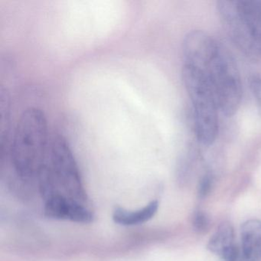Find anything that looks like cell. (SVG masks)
<instances>
[{"mask_svg":"<svg viewBox=\"0 0 261 261\" xmlns=\"http://www.w3.org/2000/svg\"><path fill=\"white\" fill-rule=\"evenodd\" d=\"M217 9L233 43L245 54L261 59V0L220 1Z\"/></svg>","mask_w":261,"mask_h":261,"instance_id":"obj_3","label":"cell"},{"mask_svg":"<svg viewBox=\"0 0 261 261\" xmlns=\"http://www.w3.org/2000/svg\"><path fill=\"white\" fill-rule=\"evenodd\" d=\"M213 186V179L209 175H204L198 186V195L200 198H206L210 194Z\"/></svg>","mask_w":261,"mask_h":261,"instance_id":"obj_11","label":"cell"},{"mask_svg":"<svg viewBox=\"0 0 261 261\" xmlns=\"http://www.w3.org/2000/svg\"><path fill=\"white\" fill-rule=\"evenodd\" d=\"M184 65L201 71L210 84L220 111L232 116L239 109L242 84L233 56L221 42L202 31H192L183 42Z\"/></svg>","mask_w":261,"mask_h":261,"instance_id":"obj_1","label":"cell"},{"mask_svg":"<svg viewBox=\"0 0 261 261\" xmlns=\"http://www.w3.org/2000/svg\"><path fill=\"white\" fill-rule=\"evenodd\" d=\"M51 140L48 121L42 110L25 109L19 116L10 140L12 163L21 176L30 178L39 175Z\"/></svg>","mask_w":261,"mask_h":261,"instance_id":"obj_2","label":"cell"},{"mask_svg":"<svg viewBox=\"0 0 261 261\" xmlns=\"http://www.w3.org/2000/svg\"><path fill=\"white\" fill-rule=\"evenodd\" d=\"M158 209V201H152L143 208L137 211H129L117 207L113 212V220L120 225H137L152 219Z\"/></svg>","mask_w":261,"mask_h":261,"instance_id":"obj_8","label":"cell"},{"mask_svg":"<svg viewBox=\"0 0 261 261\" xmlns=\"http://www.w3.org/2000/svg\"><path fill=\"white\" fill-rule=\"evenodd\" d=\"M241 244L246 261H261V220L250 219L241 225Z\"/></svg>","mask_w":261,"mask_h":261,"instance_id":"obj_7","label":"cell"},{"mask_svg":"<svg viewBox=\"0 0 261 261\" xmlns=\"http://www.w3.org/2000/svg\"><path fill=\"white\" fill-rule=\"evenodd\" d=\"M45 214L53 219L68 220L82 224L91 223L94 218L91 211L74 200L60 195L48 198L45 205Z\"/></svg>","mask_w":261,"mask_h":261,"instance_id":"obj_5","label":"cell"},{"mask_svg":"<svg viewBox=\"0 0 261 261\" xmlns=\"http://www.w3.org/2000/svg\"><path fill=\"white\" fill-rule=\"evenodd\" d=\"M192 225L195 231L198 233H206L210 227L209 217L207 216V214L201 211L195 212L192 218Z\"/></svg>","mask_w":261,"mask_h":261,"instance_id":"obj_9","label":"cell"},{"mask_svg":"<svg viewBox=\"0 0 261 261\" xmlns=\"http://www.w3.org/2000/svg\"><path fill=\"white\" fill-rule=\"evenodd\" d=\"M250 88L256 101L258 112L261 116V74H257L252 77Z\"/></svg>","mask_w":261,"mask_h":261,"instance_id":"obj_10","label":"cell"},{"mask_svg":"<svg viewBox=\"0 0 261 261\" xmlns=\"http://www.w3.org/2000/svg\"><path fill=\"white\" fill-rule=\"evenodd\" d=\"M182 79L193 107L197 139L210 146L218 136L220 111L213 90L204 74L190 65H183Z\"/></svg>","mask_w":261,"mask_h":261,"instance_id":"obj_4","label":"cell"},{"mask_svg":"<svg viewBox=\"0 0 261 261\" xmlns=\"http://www.w3.org/2000/svg\"><path fill=\"white\" fill-rule=\"evenodd\" d=\"M207 250L218 255L224 261H237L239 250L235 244L234 230L231 224L224 222L209 239Z\"/></svg>","mask_w":261,"mask_h":261,"instance_id":"obj_6","label":"cell"}]
</instances>
